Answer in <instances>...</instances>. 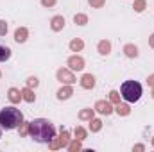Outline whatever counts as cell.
<instances>
[{"instance_id":"cell-4","label":"cell","mask_w":154,"mask_h":152,"mask_svg":"<svg viewBox=\"0 0 154 152\" xmlns=\"http://www.w3.org/2000/svg\"><path fill=\"white\" fill-rule=\"evenodd\" d=\"M68 141H70V132H68L66 129H61V134H59V138H54V140L48 143V147H50L52 150H57V149H63V147H66V145H68Z\"/></svg>"},{"instance_id":"cell-25","label":"cell","mask_w":154,"mask_h":152,"mask_svg":"<svg viewBox=\"0 0 154 152\" xmlns=\"http://www.w3.org/2000/svg\"><path fill=\"white\" fill-rule=\"evenodd\" d=\"M18 129H20V136H27V134H29V123H25V122H22Z\"/></svg>"},{"instance_id":"cell-24","label":"cell","mask_w":154,"mask_h":152,"mask_svg":"<svg viewBox=\"0 0 154 152\" xmlns=\"http://www.w3.org/2000/svg\"><path fill=\"white\" fill-rule=\"evenodd\" d=\"M74 134H75L77 140H81V141H82V140L86 138V129H84V127H81V125H77L75 131H74Z\"/></svg>"},{"instance_id":"cell-12","label":"cell","mask_w":154,"mask_h":152,"mask_svg":"<svg viewBox=\"0 0 154 152\" xmlns=\"http://www.w3.org/2000/svg\"><path fill=\"white\" fill-rule=\"evenodd\" d=\"M97 50H99V54H100V56H108V54L111 52V43H109L108 39H102V41H99Z\"/></svg>"},{"instance_id":"cell-29","label":"cell","mask_w":154,"mask_h":152,"mask_svg":"<svg viewBox=\"0 0 154 152\" xmlns=\"http://www.w3.org/2000/svg\"><path fill=\"white\" fill-rule=\"evenodd\" d=\"M5 32H7V23L0 20V36H5Z\"/></svg>"},{"instance_id":"cell-5","label":"cell","mask_w":154,"mask_h":152,"mask_svg":"<svg viewBox=\"0 0 154 152\" xmlns=\"http://www.w3.org/2000/svg\"><path fill=\"white\" fill-rule=\"evenodd\" d=\"M57 81L63 82V84H74L75 82V77L72 74V70L61 68V70H57Z\"/></svg>"},{"instance_id":"cell-15","label":"cell","mask_w":154,"mask_h":152,"mask_svg":"<svg viewBox=\"0 0 154 152\" xmlns=\"http://www.w3.org/2000/svg\"><path fill=\"white\" fill-rule=\"evenodd\" d=\"M124 54H125L127 57H136V56H138V48H136V45L127 43V45L124 47Z\"/></svg>"},{"instance_id":"cell-23","label":"cell","mask_w":154,"mask_h":152,"mask_svg":"<svg viewBox=\"0 0 154 152\" xmlns=\"http://www.w3.org/2000/svg\"><path fill=\"white\" fill-rule=\"evenodd\" d=\"M74 22H75V25H86L88 23V16L82 14V13H79V14L74 16Z\"/></svg>"},{"instance_id":"cell-2","label":"cell","mask_w":154,"mask_h":152,"mask_svg":"<svg viewBox=\"0 0 154 152\" xmlns=\"http://www.w3.org/2000/svg\"><path fill=\"white\" fill-rule=\"evenodd\" d=\"M23 122V114L20 109L16 108H4L0 111V127L5 129V131H13V129H18L20 123Z\"/></svg>"},{"instance_id":"cell-13","label":"cell","mask_w":154,"mask_h":152,"mask_svg":"<svg viewBox=\"0 0 154 152\" xmlns=\"http://www.w3.org/2000/svg\"><path fill=\"white\" fill-rule=\"evenodd\" d=\"M7 99H9L13 104H18V102L22 100V91L16 90V88H9V91H7Z\"/></svg>"},{"instance_id":"cell-34","label":"cell","mask_w":154,"mask_h":152,"mask_svg":"<svg viewBox=\"0 0 154 152\" xmlns=\"http://www.w3.org/2000/svg\"><path fill=\"white\" fill-rule=\"evenodd\" d=\"M0 138H2V127H0Z\"/></svg>"},{"instance_id":"cell-21","label":"cell","mask_w":154,"mask_h":152,"mask_svg":"<svg viewBox=\"0 0 154 152\" xmlns=\"http://www.w3.org/2000/svg\"><path fill=\"white\" fill-rule=\"evenodd\" d=\"M145 7H147V2H145V0H134V4H133V9H134L136 13H143Z\"/></svg>"},{"instance_id":"cell-30","label":"cell","mask_w":154,"mask_h":152,"mask_svg":"<svg viewBox=\"0 0 154 152\" xmlns=\"http://www.w3.org/2000/svg\"><path fill=\"white\" fill-rule=\"evenodd\" d=\"M56 2L57 0H41V5L43 7H52V5H56Z\"/></svg>"},{"instance_id":"cell-18","label":"cell","mask_w":154,"mask_h":152,"mask_svg":"<svg viewBox=\"0 0 154 152\" xmlns=\"http://www.w3.org/2000/svg\"><path fill=\"white\" fill-rule=\"evenodd\" d=\"M82 47H84V41H82V39L75 38V39L70 41V50H72V52H79V50H82Z\"/></svg>"},{"instance_id":"cell-33","label":"cell","mask_w":154,"mask_h":152,"mask_svg":"<svg viewBox=\"0 0 154 152\" xmlns=\"http://www.w3.org/2000/svg\"><path fill=\"white\" fill-rule=\"evenodd\" d=\"M143 149H145L143 145H134V150H143Z\"/></svg>"},{"instance_id":"cell-1","label":"cell","mask_w":154,"mask_h":152,"mask_svg":"<svg viewBox=\"0 0 154 152\" xmlns=\"http://www.w3.org/2000/svg\"><path fill=\"white\" fill-rule=\"evenodd\" d=\"M29 134L38 143H50L56 138V127L47 118H36L29 122Z\"/></svg>"},{"instance_id":"cell-10","label":"cell","mask_w":154,"mask_h":152,"mask_svg":"<svg viewBox=\"0 0 154 152\" xmlns=\"http://www.w3.org/2000/svg\"><path fill=\"white\" fill-rule=\"evenodd\" d=\"M72 95H74V90H72L70 84H65V86L57 91V99H59V100H66V99H70Z\"/></svg>"},{"instance_id":"cell-20","label":"cell","mask_w":154,"mask_h":152,"mask_svg":"<svg viewBox=\"0 0 154 152\" xmlns=\"http://www.w3.org/2000/svg\"><path fill=\"white\" fill-rule=\"evenodd\" d=\"M9 57H11V48H7V47H2V45H0V63H5Z\"/></svg>"},{"instance_id":"cell-19","label":"cell","mask_w":154,"mask_h":152,"mask_svg":"<svg viewBox=\"0 0 154 152\" xmlns=\"http://www.w3.org/2000/svg\"><path fill=\"white\" fill-rule=\"evenodd\" d=\"M100 129H102V122L99 118H91L90 120V131L91 132H99Z\"/></svg>"},{"instance_id":"cell-3","label":"cell","mask_w":154,"mask_h":152,"mask_svg":"<svg viewBox=\"0 0 154 152\" xmlns=\"http://www.w3.org/2000/svg\"><path fill=\"white\" fill-rule=\"evenodd\" d=\"M120 97L127 102H136L142 97V84L136 81H125L120 88Z\"/></svg>"},{"instance_id":"cell-22","label":"cell","mask_w":154,"mask_h":152,"mask_svg":"<svg viewBox=\"0 0 154 152\" xmlns=\"http://www.w3.org/2000/svg\"><path fill=\"white\" fill-rule=\"evenodd\" d=\"M82 149V145H81V140H74V141H68V150L70 152H77Z\"/></svg>"},{"instance_id":"cell-26","label":"cell","mask_w":154,"mask_h":152,"mask_svg":"<svg viewBox=\"0 0 154 152\" xmlns=\"http://www.w3.org/2000/svg\"><path fill=\"white\" fill-rule=\"evenodd\" d=\"M88 2H90V5H91V7H95V9L104 7V4H106V0H88Z\"/></svg>"},{"instance_id":"cell-8","label":"cell","mask_w":154,"mask_h":152,"mask_svg":"<svg viewBox=\"0 0 154 152\" xmlns=\"http://www.w3.org/2000/svg\"><path fill=\"white\" fill-rule=\"evenodd\" d=\"M81 86H82L84 90L95 88V77L91 75V74H84V75L81 77Z\"/></svg>"},{"instance_id":"cell-27","label":"cell","mask_w":154,"mask_h":152,"mask_svg":"<svg viewBox=\"0 0 154 152\" xmlns=\"http://www.w3.org/2000/svg\"><path fill=\"white\" fill-rule=\"evenodd\" d=\"M109 102H113V104H118L120 102V93L118 91H111L109 93Z\"/></svg>"},{"instance_id":"cell-7","label":"cell","mask_w":154,"mask_h":152,"mask_svg":"<svg viewBox=\"0 0 154 152\" xmlns=\"http://www.w3.org/2000/svg\"><path fill=\"white\" fill-rule=\"evenodd\" d=\"M95 111L100 114H111L113 113V106H111V102H108V100H99L97 104H95Z\"/></svg>"},{"instance_id":"cell-35","label":"cell","mask_w":154,"mask_h":152,"mask_svg":"<svg viewBox=\"0 0 154 152\" xmlns=\"http://www.w3.org/2000/svg\"><path fill=\"white\" fill-rule=\"evenodd\" d=\"M152 99H154V88H152Z\"/></svg>"},{"instance_id":"cell-11","label":"cell","mask_w":154,"mask_h":152,"mask_svg":"<svg viewBox=\"0 0 154 152\" xmlns=\"http://www.w3.org/2000/svg\"><path fill=\"white\" fill-rule=\"evenodd\" d=\"M27 36H29V31L25 27H18L14 31V41L16 43H25L27 41Z\"/></svg>"},{"instance_id":"cell-16","label":"cell","mask_w":154,"mask_h":152,"mask_svg":"<svg viewBox=\"0 0 154 152\" xmlns=\"http://www.w3.org/2000/svg\"><path fill=\"white\" fill-rule=\"evenodd\" d=\"M93 114H95V109H90V108H86V109H82V111H79V120H91L93 118Z\"/></svg>"},{"instance_id":"cell-6","label":"cell","mask_w":154,"mask_h":152,"mask_svg":"<svg viewBox=\"0 0 154 152\" xmlns=\"http://www.w3.org/2000/svg\"><path fill=\"white\" fill-rule=\"evenodd\" d=\"M68 66L72 72H81L84 68V59L81 56H72V57H68Z\"/></svg>"},{"instance_id":"cell-17","label":"cell","mask_w":154,"mask_h":152,"mask_svg":"<svg viewBox=\"0 0 154 152\" xmlns=\"http://www.w3.org/2000/svg\"><path fill=\"white\" fill-rule=\"evenodd\" d=\"M115 111L120 114V116H127V114L131 113V108H129L127 104H120V102H118L116 108H115Z\"/></svg>"},{"instance_id":"cell-9","label":"cell","mask_w":154,"mask_h":152,"mask_svg":"<svg viewBox=\"0 0 154 152\" xmlns=\"http://www.w3.org/2000/svg\"><path fill=\"white\" fill-rule=\"evenodd\" d=\"M63 27H65V18H63V16H59V14H57V16H54V18L50 20V29H52V31L59 32Z\"/></svg>"},{"instance_id":"cell-31","label":"cell","mask_w":154,"mask_h":152,"mask_svg":"<svg viewBox=\"0 0 154 152\" xmlns=\"http://www.w3.org/2000/svg\"><path fill=\"white\" fill-rule=\"evenodd\" d=\"M147 84H149L151 88H154V74H152V75H149V77H147Z\"/></svg>"},{"instance_id":"cell-32","label":"cell","mask_w":154,"mask_h":152,"mask_svg":"<svg viewBox=\"0 0 154 152\" xmlns=\"http://www.w3.org/2000/svg\"><path fill=\"white\" fill-rule=\"evenodd\" d=\"M149 47L154 48V34H151V38H149Z\"/></svg>"},{"instance_id":"cell-28","label":"cell","mask_w":154,"mask_h":152,"mask_svg":"<svg viewBox=\"0 0 154 152\" xmlns=\"http://www.w3.org/2000/svg\"><path fill=\"white\" fill-rule=\"evenodd\" d=\"M38 84H39V82H38V79H36V77H29V79H27V86H29V88H36Z\"/></svg>"},{"instance_id":"cell-14","label":"cell","mask_w":154,"mask_h":152,"mask_svg":"<svg viewBox=\"0 0 154 152\" xmlns=\"http://www.w3.org/2000/svg\"><path fill=\"white\" fill-rule=\"evenodd\" d=\"M22 99L25 100V102H34L36 100V95H34V91H32V88H23L22 90Z\"/></svg>"},{"instance_id":"cell-36","label":"cell","mask_w":154,"mask_h":152,"mask_svg":"<svg viewBox=\"0 0 154 152\" xmlns=\"http://www.w3.org/2000/svg\"><path fill=\"white\" fill-rule=\"evenodd\" d=\"M152 147H154V138H152Z\"/></svg>"}]
</instances>
